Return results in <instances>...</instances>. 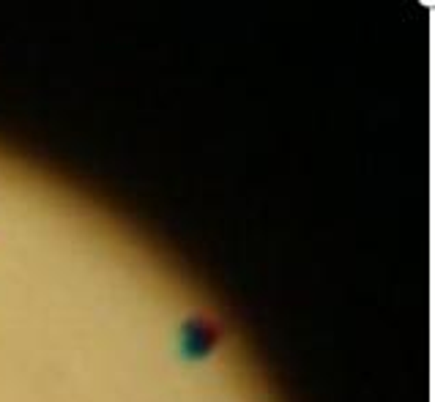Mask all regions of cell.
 <instances>
[{
    "label": "cell",
    "instance_id": "obj_1",
    "mask_svg": "<svg viewBox=\"0 0 435 402\" xmlns=\"http://www.w3.org/2000/svg\"><path fill=\"white\" fill-rule=\"evenodd\" d=\"M181 334H184L181 345H184V350H186L189 359H203L217 345V328L209 325L206 321H200V318H192V321L184 325Z\"/></svg>",
    "mask_w": 435,
    "mask_h": 402
}]
</instances>
